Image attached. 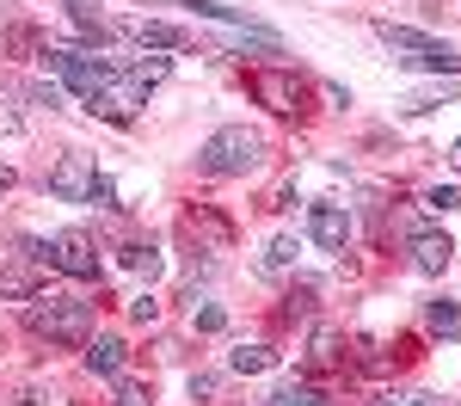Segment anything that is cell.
I'll return each instance as SVG.
<instances>
[{"label":"cell","instance_id":"cell-29","mask_svg":"<svg viewBox=\"0 0 461 406\" xmlns=\"http://www.w3.org/2000/svg\"><path fill=\"white\" fill-rule=\"evenodd\" d=\"M13 130H19V117H13V111H0V136H13Z\"/></svg>","mask_w":461,"mask_h":406},{"label":"cell","instance_id":"cell-13","mask_svg":"<svg viewBox=\"0 0 461 406\" xmlns=\"http://www.w3.org/2000/svg\"><path fill=\"white\" fill-rule=\"evenodd\" d=\"M80 351H86V369H93V375H123V357H130V345H123L117 332H99V338H86Z\"/></svg>","mask_w":461,"mask_h":406},{"label":"cell","instance_id":"cell-18","mask_svg":"<svg viewBox=\"0 0 461 406\" xmlns=\"http://www.w3.org/2000/svg\"><path fill=\"white\" fill-rule=\"evenodd\" d=\"M258 406H320V388L314 382H284L271 401H258Z\"/></svg>","mask_w":461,"mask_h":406},{"label":"cell","instance_id":"cell-4","mask_svg":"<svg viewBox=\"0 0 461 406\" xmlns=\"http://www.w3.org/2000/svg\"><path fill=\"white\" fill-rule=\"evenodd\" d=\"M247 93H252L265 111H277V117H302L314 86H308L295 68H252V74H247Z\"/></svg>","mask_w":461,"mask_h":406},{"label":"cell","instance_id":"cell-19","mask_svg":"<svg viewBox=\"0 0 461 406\" xmlns=\"http://www.w3.org/2000/svg\"><path fill=\"white\" fill-rule=\"evenodd\" d=\"M425 327H430V332H449V338H461V308H456V302H430V308H425Z\"/></svg>","mask_w":461,"mask_h":406},{"label":"cell","instance_id":"cell-23","mask_svg":"<svg viewBox=\"0 0 461 406\" xmlns=\"http://www.w3.org/2000/svg\"><path fill=\"white\" fill-rule=\"evenodd\" d=\"M425 210L449 216V210H461V191H456V185H430V191H425Z\"/></svg>","mask_w":461,"mask_h":406},{"label":"cell","instance_id":"cell-26","mask_svg":"<svg viewBox=\"0 0 461 406\" xmlns=\"http://www.w3.org/2000/svg\"><path fill=\"white\" fill-rule=\"evenodd\" d=\"M130 314H136V320H154V314H160V302H154V295H136V302H130Z\"/></svg>","mask_w":461,"mask_h":406},{"label":"cell","instance_id":"cell-6","mask_svg":"<svg viewBox=\"0 0 461 406\" xmlns=\"http://www.w3.org/2000/svg\"><path fill=\"white\" fill-rule=\"evenodd\" d=\"M93 185H99V160L86 148H68L56 167H50V197L56 203H93Z\"/></svg>","mask_w":461,"mask_h":406},{"label":"cell","instance_id":"cell-11","mask_svg":"<svg viewBox=\"0 0 461 406\" xmlns=\"http://www.w3.org/2000/svg\"><path fill=\"white\" fill-rule=\"evenodd\" d=\"M111 32L130 37V43H142V50H185V43H191V32H178V25H167V19H117Z\"/></svg>","mask_w":461,"mask_h":406},{"label":"cell","instance_id":"cell-24","mask_svg":"<svg viewBox=\"0 0 461 406\" xmlns=\"http://www.w3.org/2000/svg\"><path fill=\"white\" fill-rule=\"evenodd\" d=\"M111 406H154V401H148V388H142V382H123V388H117V401H111Z\"/></svg>","mask_w":461,"mask_h":406},{"label":"cell","instance_id":"cell-2","mask_svg":"<svg viewBox=\"0 0 461 406\" xmlns=\"http://www.w3.org/2000/svg\"><path fill=\"white\" fill-rule=\"evenodd\" d=\"M258 160H265V136L247 130V123H228V130H215L210 142L197 148V173L203 179H247Z\"/></svg>","mask_w":461,"mask_h":406},{"label":"cell","instance_id":"cell-28","mask_svg":"<svg viewBox=\"0 0 461 406\" xmlns=\"http://www.w3.org/2000/svg\"><path fill=\"white\" fill-rule=\"evenodd\" d=\"M62 6H68L74 19H80V13H93V6H99V0H62Z\"/></svg>","mask_w":461,"mask_h":406},{"label":"cell","instance_id":"cell-22","mask_svg":"<svg viewBox=\"0 0 461 406\" xmlns=\"http://www.w3.org/2000/svg\"><path fill=\"white\" fill-rule=\"evenodd\" d=\"M382 406H449V401H437V394H425V388H388Z\"/></svg>","mask_w":461,"mask_h":406},{"label":"cell","instance_id":"cell-5","mask_svg":"<svg viewBox=\"0 0 461 406\" xmlns=\"http://www.w3.org/2000/svg\"><path fill=\"white\" fill-rule=\"evenodd\" d=\"M43 68L56 74L68 93H80V99H93L99 86L111 80V62H99L93 50H74V43H56V50H43Z\"/></svg>","mask_w":461,"mask_h":406},{"label":"cell","instance_id":"cell-16","mask_svg":"<svg viewBox=\"0 0 461 406\" xmlns=\"http://www.w3.org/2000/svg\"><path fill=\"white\" fill-rule=\"evenodd\" d=\"M228 369L234 375H265V369H277V351L271 345H234L228 351Z\"/></svg>","mask_w":461,"mask_h":406},{"label":"cell","instance_id":"cell-7","mask_svg":"<svg viewBox=\"0 0 461 406\" xmlns=\"http://www.w3.org/2000/svg\"><path fill=\"white\" fill-rule=\"evenodd\" d=\"M178 234L203 253V265H215L221 253H234V221L221 216V210H210V203H197V210H185V221H178Z\"/></svg>","mask_w":461,"mask_h":406},{"label":"cell","instance_id":"cell-14","mask_svg":"<svg viewBox=\"0 0 461 406\" xmlns=\"http://www.w3.org/2000/svg\"><path fill=\"white\" fill-rule=\"evenodd\" d=\"M43 290V284H37V258H13V265H0V295H6V302H32V295Z\"/></svg>","mask_w":461,"mask_h":406},{"label":"cell","instance_id":"cell-15","mask_svg":"<svg viewBox=\"0 0 461 406\" xmlns=\"http://www.w3.org/2000/svg\"><path fill=\"white\" fill-rule=\"evenodd\" d=\"M295 253H302L295 234H277V240L258 253V271H265V277H289V271H295Z\"/></svg>","mask_w":461,"mask_h":406},{"label":"cell","instance_id":"cell-3","mask_svg":"<svg viewBox=\"0 0 461 406\" xmlns=\"http://www.w3.org/2000/svg\"><path fill=\"white\" fill-rule=\"evenodd\" d=\"M375 37L400 68H419V74H461V56L443 43V37H425L412 25H393V19H375Z\"/></svg>","mask_w":461,"mask_h":406},{"label":"cell","instance_id":"cell-8","mask_svg":"<svg viewBox=\"0 0 461 406\" xmlns=\"http://www.w3.org/2000/svg\"><path fill=\"white\" fill-rule=\"evenodd\" d=\"M142 105H148V86H142L130 68H123V74L111 68V80L93 93V99H86V111H93V117H111V123H130Z\"/></svg>","mask_w":461,"mask_h":406},{"label":"cell","instance_id":"cell-30","mask_svg":"<svg viewBox=\"0 0 461 406\" xmlns=\"http://www.w3.org/2000/svg\"><path fill=\"white\" fill-rule=\"evenodd\" d=\"M449 160H456V173H461V136H456V148H449Z\"/></svg>","mask_w":461,"mask_h":406},{"label":"cell","instance_id":"cell-27","mask_svg":"<svg viewBox=\"0 0 461 406\" xmlns=\"http://www.w3.org/2000/svg\"><path fill=\"white\" fill-rule=\"evenodd\" d=\"M93 203H105V210H117V191H111V179L93 185Z\"/></svg>","mask_w":461,"mask_h":406},{"label":"cell","instance_id":"cell-20","mask_svg":"<svg viewBox=\"0 0 461 406\" xmlns=\"http://www.w3.org/2000/svg\"><path fill=\"white\" fill-rule=\"evenodd\" d=\"M437 105H456V86H437V93H412V99H400V111H406V117L437 111Z\"/></svg>","mask_w":461,"mask_h":406},{"label":"cell","instance_id":"cell-10","mask_svg":"<svg viewBox=\"0 0 461 406\" xmlns=\"http://www.w3.org/2000/svg\"><path fill=\"white\" fill-rule=\"evenodd\" d=\"M308 234H314V247H326V253H345V240H351V210H345V203H308Z\"/></svg>","mask_w":461,"mask_h":406},{"label":"cell","instance_id":"cell-21","mask_svg":"<svg viewBox=\"0 0 461 406\" xmlns=\"http://www.w3.org/2000/svg\"><path fill=\"white\" fill-rule=\"evenodd\" d=\"M308 357H314L320 369L345 364V351H339V332H332V327H320V332H314V351H308Z\"/></svg>","mask_w":461,"mask_h":406},{"label":"cell","instance_id":"cell-17","mask_svg":"<svg viewBox=\"0 0 461 406\" xmlns=\"http://www.w3.org/2000/svg\"><path fill=\"white\" fill-rule=\"evenodd\" d=\"M123 265L154 284V277H160V247H154V240H136V247H123Z\"/></svg>","mask_w":461,"mask_h":406},{"label":"cell","instance_id":"cell-9","mask_svg":"<svg viewBox=\"0 0 461 406\" xmlns=\"http://www.w3.org/2000/svg\"><path fill=\"white\" fill-rule=\"evenodd\" d=\"M50 265H56L62 277L99 284V240H93V234H80V228H62V234L50 240Z\"/></svg>","mask_w":461,"mask_h":406},{"label":"cell","instance_id":"cell-12","mask_svg":"<svg viewBox=\"0 0 461 406\" xmlns=\"http://www.w3.org/2000/svg\"><path fill=\"white\" fill-rule=\"evenodd\" d=\"M449 258H456L449 234H437V228H419V234H412V265H419L425 277H443V271H449Z\"/></svg>","mask_w":461,"mask_h":406},{"label":"cell","instance_id":"cell-1","mask_svg":"<svg viewBox=\"0 0 461 406\" xmlns=\"http://www.w3.org/2000/svg\"><path fill=\"white\" fill-rule=\"evenodd\" d=\"M25 332L43 345H86L93 338V302L74 290H37L25 302Z\"/></svg>","mask_w":461,"mask_h":406},{"label":"cell","instance_id":"cell-25","mask_svg":"<svg viewBox=\"0 0 461 406\" xmlns=\"http://www.w3.org/2000/svg\"><path fill=\"white\" fill-rule=\"evenodd\" d=\"M197 327H203V332H221V327H228V314H221V308H197Z\"/></svg>","mask_w":461,"mask_h":406}]
</instances>
